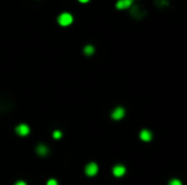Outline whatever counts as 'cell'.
<instances>
[{
  "label": "cell",
  "instance_id": "obj_10",
  "mask_svg": "<svg viewBox=\"0 0 187 185\" xmlns=\"http://www.w3.org/2000/svg\"><path fill=\"white\" fill-rule=\"evenodd\" d=\"M155 5L158 8H167L169 6V0H155Z\"/></svg>",
  "mask_w": 187,
  "mask_h": 185
},
{
  "label": "cell",
  "instance_id": "obj_3",
  "mask_svg": "<svg viewBox=\"0 0 187 185\" xmlns=\"http://www.w3.org/2000/svg\"><path fill=\"white\" fill-rule=\"evenodd\" d=\"M98 172V166L95 162H90L85 166V174L88 176H94Z\"/></svg>",
  "mask_w": 187,
  "mask_h": 185
},
{
  "label": "cell",
  "instance_id": "obj_7",
  "mask_svg": "<svg viewBox=\"0 0 187 185\" xmlns=\"http://www.w3.org/2000/svg\"><path fill=\"white\" fill-rule=\"evenodd\" d=\"M112 172H113V175H114V176H117V178H120V176L125 175L126 169H125V166H122V165H116V166L113 167Z\"/></svg>",
  "mask_w": 187,
  "mask_h": 185
},
{
  "label": "cell",
  "instance_id": "obj_6",
  "mask_svg": "<svg viewBox=\"0 0 187 185\" xmlns=\"http://www.w3.org/2000/svg\"><path fill=\"white\" fill-rule=\"evenodd\" d=\"M15 132H17L19 136H27L29 133V127L27 124H19L17 128H15Z\"/></svg>",
  "mask_w": 187,
  "mask_h": 185
},
{
  "label": "cell",
  "instance_id": "obj_14",
  "mask_svg": "<svg viewBox=\"0 0 187 185\" xmlns=\"http://www.w3.org/2000/svg\"><path fill=\"white\" fill-rule=\"evenodd\" d=\"M47 185H59V184H57V181L55 179H50L47 181Z\"/></svg>",
  "mask_w": 187,
  "mask_h": 185
},
{
  "label": "cell",
  "instance_id": "obj_1",
  "mask_svg": "<svg viewBox=\"0 0 187 185\" xmlns=\"http://www.w3.org/2000/svg\"><path fill=\"white\" fill-rule=\"evenodd\" d=\"M129 9H130V14L135 19H143L145 17V14H146V11H145V9L141 5H134L132 4Z\"/></svg>",
  "mask_w": 187,
  "mask_h": 185
},
{
  "label": "cell",
  "instance_id": "obj_8",
  "mask_svg": "<svg viewBox=\"0 0 187 185\" xmlns=\"http://www.w3.org/2000/svg\"><path fill=\"white\" fill-rule=\"evenodd\" d=\"M140 138H141V141H144V142H149L151 140V132L148 129H143L140 132Z\"/></svg>",
  "mask_w": 187,
  "mask_h": 185
},
{
  "label": "cell",
  "instance_id": "obj_9",
  "mask_svg": "<svg viewBox=\"0 0 187 185\" xmlns=\"http://www.w3.org/2000/svg\"><path fill=\"white\" fill-rule=\"evenodd\" d=\"M36 151H37V153L40 156H46L48 153V147L46 145H38L37 148H36Z\"/></svg>",
  "mask_w": 187,
  "mask_h": 185
},
{
  "label": "cell",
  "instance_id": "obj_11",
  "mask_svg": "<svg viewBox=\"0 0 187 185\" xmlns=\"http://www.w3.org/2000/svg\"><path fill=\"white\" fill-rule=\"evenodd\" d=\"M93 52H94L93 46H85V47H84V53H85V55L90 56V55H93Z\"/></svg>",
  "mask_w": 187,
  "mask_h": 185
},
{
  "label": "cell",
  "instance_id": "obj_12",
  "mask_svg": "<svg viewBox=\"0 0 187 185\" xmlns=\"http://www.w3.org/2000/svg\"><path fill=\"white\" fill-rule=\"evenodd\" d=\"M52 136H53V138H56V140H59V138H61V136H63V133H61L60 131H55Z\"/></svg>",
  "mask_w": 187,
  "mask_h": 185
},
{
  "label": "cell",
  "instance_id": "obj_13",
  "mask_svg": "<svg viewBox=\"0 0 187 185\" xmlns=\"http://www.w3.org/2000/svg\"><path fill=\"white\" fill-rule=\"evenodd\" d=\"M168 185H182V183L179 181L178 179H173V180H171L169 184H168Z\"/></svg>",
  "mask_w": 187,
  "mask_h": 185
},
{
  "label": "cell",
  "instance_id": "obj_2",
  "mask_svg": "<svg viewBox=\"0 0 187 185\" xmlns=\"http://www.w3.org/2000/svg\"><path fill=\"white\" fill-rule=\"evenodd\" d=\"M57 22H59L60 25L63 27H66V25H70L73 23V15L69 14V13H63L59 15V18H57Z\"/></svg>",
  "mask_w": 187,
  "mask_h": 185
},
{
  "label": "cell",
  "instance_id": "obj_5",
  "mask_svg": "<svg viewBox=\"0 0 187 185\" xmlns=\"http://www.w3.org/2000/svg\"><path fill=\"white\" fill-rule=\"evenodd\" d=\"M132 5V0H118L116 3V8L118 10H124V9H129Z\"/></svg>",
  "mask_w": 187,
  "mask_h": 185
},
{
  "label": "cell",
  "instance_id": "obj_16",
  "mask_svg": "<svg viewBox=\"0 0 187 185\" xmlns=\"http://www.w3.org/2000/svg\"><path fill=\"white\" fill-rule=\"evenodd\" d=\"M79 1H80V3H88L89 0H79Z\"/></svg>",
  "mask_w": 187,
  "mask_h": 185
},
{
  "label": "cell",
  "instance_id": "obj_15",
  "mask_svg": "<svg viewBox=\"0 0 187 185\" xmlns=\"http://www.w3.org/2000/svg\"><path fill=\"white\" fill-rule=\"evenodd\" d=\"M14 185H27V183H26V181H22V180H19V181H17Z\"/></svg>",
  "mask_w": 187,
  "mask_h": 185
},
{
  "label": "cell",
  "instance_id": "obj_4",
  "mask_svg": "<svg viewBox=\"0 0 187 185\" xmlns=\"http://www.w3.org/2000/svg\"><path fill=\"white\" fill-rule=\"evenodd\" d=\"M124 115H125V109L120 107V108H116V109L112 112L111 117H112V119H114V121H120V119L124 118Z\"/></svg>",
  "mask_w": 187,
  "mask_h": 185
}]
</instances>
